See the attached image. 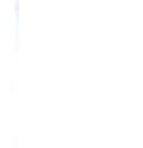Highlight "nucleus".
Returning <instances> with one entry per match:
<instances>
[]
</instances>
